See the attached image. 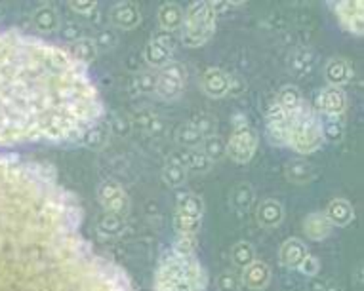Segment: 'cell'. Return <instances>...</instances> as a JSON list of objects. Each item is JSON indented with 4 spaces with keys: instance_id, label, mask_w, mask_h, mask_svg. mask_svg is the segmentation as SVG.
<instances>
[{
    "instance_id": "cell-1",
    "label": "cell",
    "mask_w": 364,
    "mask_h": 291,
    "mask_svg": "<svg viewBox=\"0 0 364 291\" xmlns=\"http://www.w3.org/2000/svg\"><path fill=\"white\" fill-rule=\"evenodd\" d=\"M81 225V204L54 171L0 154V291H134Z\"/></svg>"
},
{
    "instance_id": "cell-2",
    "label": "cell",
    "mask_w": 364,
    "mask_h": 291,
    "mask_svg": "<svg viewBox=\"0 0 364 291\" xmlns=\"http://www.w3.org/2000/svg\"><path fill=\"white\" fill-rule=\"evenodd\" d=\"M101 116L88 67L42 39L0 31V147L79 139Z\"/></svg>"
},
{
    "instance_id": "cell-3",
    "label": "cell",
    "mask_w": 364,
    "mask_h": 291,
    "mask_svg": "<svg viewBox=\"0 0 364 291\" xmlns=\"http://www.w3.org/2000/svg\"><path fill=\"white\" fill-rule=\"evenodd\" d=\"M324 143L323 120L309 105H303L288 113V136L286 147L298 154H311L318 151Z\"/></svg>"
},
{
    "instance_id": "cell-4",
    "label": "cell",
    "mask_w": 364,
    "mask_h": 291,
    "mask_svg": "<svg viewBox=\"0 0 364 291\" xmlns=\"http://www.w3.org/2000/svg\"><path fill=\"white\" fill-rule=\"evenodd\" d=\"M218 12L212 2H193L185 10V19L181 27V41L189 48L203 46L216 32Z\"/></svg>"
},
{
    "instance_id": "cell-5",
    "label": "cell",
    "mask_w": 364,
    "mask_h": 291,
    "mask_svg": "<svg viewBox=\"0 0 364 291\" xmlns=\"http://www.w3.org/2000/svg\"><path fill=\"white\" fill-rule=\"evenodd\" d=\"M194 261V257L181 259L174 253H166L154 274V291H178L179 285L187 280Z\"/></svg>"
},
{
    "instance_id": "cell-6",
    "label": "cell",
    "mask_w": 364,
    "mask_h": 291,
    "mask_svg": "<svg viewBox=\"0 0 364 291\" xmlns=\"http://www.w3.org/2000/svg\"><path fill=\"white\" fill-rule=\"evenodd\" d=\"M258 149V133L250 124L243 120V116L235 118V129L225 143V154L236 164H246Z\"/></svg>"
},
{
    "instance_id": "cell-7",
    "label": "cell",
    "mask_w": 364,
    "mask_h": 291,
    "mask_svg": "<svg viewBox=\"0 0 364 291\" xmlns=\"http://www.w3.org/2000/svg\"><path fill=\"white\" fill-rule=\"evenodd\" d=\"M203 198L193 193L181 194L178 198L176 213H174V226L178 235H196V230L203 225Z\"/></svg>"
},
{
    "instance_id": "cell-8",
    "label": "cell",
    "mask_w": 364,
    "mask_h": 291,
    "mask_svg": "<svg viewBox=\"0 0 364 291\" xmlns=\"http://www.w3.org/2000/svg\"><path fill=\"white\" fill-rule=\"evenodd\" d=\"M187 82V71L185 67L178 61H170L166 63L162 69H159L156 73V89L154 94L166 101L178 99L183 89H185Z\"/></svg>"
},
{
    "instance_id": "cell-9",
    "label": "cell",
    "mask_w": 364,
    "mask_h": 291,
    "mask_svg": "<svg viewBox=\"0 0 364 291\" xmlns=\"http://www.w3.org/2000/svg\"><path fill=\"white\" fill-rule=\"evenodd\" d=\"M176 46H178V36L174 32H156L153 39L147 42L145 50H143V57H145V61L151 67L162 69L164 65L172 61V54H174Z\"/></svg>"
},
{
    "instance_id": "cell-10",
    "label": "cell",
    "mask_w": 364,
    "mask_h": 291,
    "mask_svg": "<svg viewBox=\"0 0 364 291\" xmlns=\"http://www.w3.org/2000/svg\"><path fill=\"white\" fill-rule=\"evenodd\" d=\"M97 198L103 206V210L107 213H114L119 217H124L130 210V200L126 191L122 188L117 181L113 179H107L103 181L99 188H97Z\"/></svg>"
},
{
    "instance_id": "cell-11",
    "label": "cell",
    "mask_w": 364,
    "mask_h": 291,
    "mask_svg": "<svg viewBox=\"0 0 364 291\" xmlns=\"http://www.w3.org/2000/svg\"><path fill=\"white\" fill-rule=\"evenodd\" d=\"M334 14L338 17L340 25L345 31L353 32L356 36H361L364 31L363 23V2H330Z\"/></svg>"
},
{
    "instance_id": "cell-12",
    "label": "cell",
    "mask_w": 364,
    "mask_h": 291,
    "mask_svg": "<svg viewBox=\"0 0 364 291\" xmlns=\"http://www.w3.org/2000/svg\"><path fill=\"white\" fill-rule=\"evenodd\" d=\"M316 107L326 118H340L343 111L347 109V96L341 88L328 86L318 91L316 96Z\"/></svg>"
},
{
    "instance_id": "cell-13",
    "label": "cell",
    "mask_w": 364,
    "mask_h": 291,
    "mask_svg": "<svg viewBox=\"0 0 364 291\" xmlns=\"http://www.w3.org/2000/svg\"><path fill=\"white\" fill-rule=\"evenodd\" d=\"M168 162H176V164H181L183 168L189 171H194V173H204L212 168V160L203 153V151H196V149H179L176 153L170 154Z\"/></svg>"
},
{
    "instance_id": "cell-14",
    "label": "cell",
    "mask_w": 364,
    "mask_h": 291,
    "mask_svg": "<svg viewBox=\"0 0 364 291\" xmlns=\"http://www.w3.org/2000/svg\"><path fill=\"white\" fill-rule=\"evenodd\" d=\"M288 136V113L273 103L267 111V138L276 147H286Z\"/></svg>"
},
{
    "instance_id": "cell-15",
    "label": "cell",
    "mask_w": 364,
    "mask_h": 291,
    "mask_svg": "<svg viewBox=\"0 0 364 291\" xmlns=\"http://www.w3.org/2000/svg\"><path fill=\"white\" fill-rule=\"evenodd\" d=\"M201 84H203L206 96L214 97V99L225 97L229 94V73H225L223 69H216V67L206 69Z\"/></svg>"
},
{
    "instance_id": "cell-16",
    "label": "cell",
    "mask_w": 364,
    "mask_h": 291,
    "mask_svg": "<svg viewBox=\"0 0 364 291\" xmlns=\"http://www.w3.org/2000/svg\"><path fill=\"white\" fill-rule=\"evenodd\" d=\"M324 78L328 82V86L341 88V86H345L353 78V67H351L347 59L334 57L324 67Z\"/></svg>"
},
{
    "instance_id": "cell-17",
    "label": "cell",
    "mask_w": 364,
    "mask_h": 291,
    "mask_svg": "<svg viewBox=\"0 0 364 291\" xmlns=\"http://www.w3.org/2000/svg\"><path fill=\"white\" fill-rule=\"evenodd\" d=\"M141 21L139 6L134 2H119L111 10V23L119 29H134Z\"/></svg>"
},
{
    "instance_id": "cell-18",
    "label": "cell",
    "mask_w": 364,
    "mask_h": 291,
    "mask_svg": "<svg viewBox=\"0 0 364 291\" xmlns=\"http://www.w3.org/2000/svg\"><path fill=\"white\" fill-rule=\"evenodd\" d=\"M332 223L326 219L324 213H309L303 221V235L313 242H323L332 235Z\"/></svg>"
},
{
    "instance_id": "cell-19",
    "label": "cell",
    "mask_w": 364,
    "mask_h": 291,
    "mask_svg": "<svg viewBox=\"0 0 364 291\" xmlns=\"http://www.w3.org/2000/svg\"><path fill=\"white\" fill-rule=\"evenodd\" d=\"M183 19H185V10L176 2H166L159 8V23L162 31H179L183 27Z\"/></svg>"
},
{
    "instance_id": "cell-20",
    "label": "cell",
    "mask_w": 364,
    "mask_h": 291,
    "mask_svg": "<svg viewBox=\"0 0 364 291\" xmlns=\"http://www.w3.org/2000/svg\"><path fill=\"white\" fill-rule=\"evenodd\" d=\"M243 282L250 290H263L271 282V268L261 261H254L252 265L244 268Z\"/></svg>"
},
{
    "instance_id": "cell-21",
    "label": "cell",
    "mask_w": 364,
    "mask_h": 291,
    "mask_svg": "<svg viewBox=\"0 0 364 291\" xmlns=\"http://www.w3.org/2000/svg\"><path fill=\"white\" fill-rule=\"evenodd\" d=\"M309 251L305 248V244L298 240V238H290L281 246V251H279V257H281V263H283L286 268H298L301 265V261L305 259Z\"/></svg>"
},
{
    "instance_id": "cell-22",
    "label": "cell",
    "mask_w": 364,
    "mask_h": 291,
    "mask_svg": "<svg viewBox=\"0 0 364 291\" xmlns=\"http://www.w3.org/2000/svg\"><path fill=\"white\" fill-rule=\"evenodd\" d=\"M324 215L332 223V226H347L351 225V221L355 219V211H353V206H351L347 200L336 198V200H332V202L328 204Z\"/></svg>"
},
{
    "instance_id": "cell-23",
    "label": "cell",
    "mask_w": 364,
    "mask_h": 291,
    "mask_svg": "<svg viewBox=\"0 0 364 291\" xmlns=\"http://www.w3.org/2000/svg\"><path fill=\"white\" fill-rule=\"evenodd\" d=\"M284 219V208L276 200H263L258 208V221L261 226H279Z\"/></svg>"
},
{
    "instance_id": "cell-24",
    "label": "cell",
    "mask_w": 364,
    "mask_h": 291,
    "mask_svg": "<svg viewBox=\"0 0 364 291\" xmlns=\"http://www.w3.org/2000/svg\"><path fill=\"white\" fill-rule=\"evenodd\" d=\"M65 50H67L69 56L73 57V59H77V61L84 65V67H88L90 61H94L97 56V46L92 39H79V41L71 42Z\"/></svg>"
},
{
    "instance_id": "cell-25",
    "label": "cell",
    "mask_w": 364,
    "mask_h": 291,
    "mask_svg": "<svg viewBox=\"0 0 364 291\" xmlns=\"http://www.w3.org/2000/svg\"><path fill=\"white\" fill-rule=\"evenodd\" d=\"M305 101H303V96H301L300 88H296V86H283V88L279 89V94L275 97V105L279 109H283L286 113H294V111H298L301 105H303Z\"/></svg>"
},
{
    "instance_id": "cell-26",
    "label": "cell",
    "mask_w": 364,
    "mask_h": 291,
    "mask_svg": "<svg viewBox=\"0 0 364 291\" xmlns=\"http://www.w3.org/2000/svg\"><path fill=\"white\" fill-rule=\"evenodd\" d=\"M315 63H316V57L315 54H313V50L298 48L294 50V54L290 56L288 67L294 71V74L303 76V74H309L313 69H315Z\"/></svg>"
},
{
    "instance_id": "cell-27",
    "label": "cell",
    "mask_w": 364,
    "mask_h": 291,
    "mask_svg": "<svg viewBox=\"0 0 364 291\" xmlns=\"http://www.w3.org/2000/svg\"><path fill=\"white\" fill-rule=\"evenodd\" d=\"M315 175H316L315 166L305 160H292L290 164L286 166V179H288L290 183L303 185V183L313 181Z\"/></svg>"
},
{
    "instance_id": "cell-28",
    "label": "cell",
    "mask_w": 364,
    "mask_h": 291,
    "mask_svg": "<svg viewBox=\"0 0 364 291\" xmlns=\"http://www.w3.org/2000/svg\"><path fill=\"white\" fill-rule=\"evenodd\" d=\"M32 21L37 25V29L42 32H54L59 27V16L54 6H42L37 10Z\"/></svg>"
},
{
    "instance_id": "cell-29",
    "label": "cell",
    "mask_w": 364,
    "mask_h": 291,
    "mask_svg": "<svg viewBox=\"0 0 364 291\" xmlns=\"http://www.w3.org/2000/svg\"><path fill=\"white\" fill-rule=\"evenodd\" d=\"M176 141H178V145L183 147V149H196V147L203 145L204 138L203 133L194 128L193 122H187V124H183V126L178 129Z\"/></svg>"
},
{
    "instance_id": "cell-30",
    "label": "cell",
    "mask_w": 364,
    "mask_h": 291,
    "mask_svg": "<svg viewBox=\"0 0 364 291\" xmlns=\"http://www.w3.org/2000/svg\"><path fill=\"white\" fill-rule=\"evenodd\" d=\"M231 261L239 268H246L256 261V250L248 242H236L231 250Z\"/></svg>"
},
{
    "instance_id": "cell-31",
    "label": "cell",
    "mask_w": 364,
    "mask_h": 291,
    "mask_svg": "<svg viewBox=\"0 0 364 291\" xmlns=\"http://www.w3.org/2000/svg\"><path fill=\"white\" fill-rule=\"evenodd\" d=\"M254 204V188L248 183H241L235 186V191L231 193V206L236 211L250 210V206Z\"/></svg>"
},
{
    "instance_id": "cell-32",
    "label": "cell",
    "mask_w": 364,
    "mask_h": 291,
    "mask_svg": "<svg viewBox=\"0 0 364 291\" xmlns=\"http://www.w3.org/2000/svg\"><path fill=\"white\" fill-rule=\"evenodd\" d=\"M194 250H196V236L194 235H178V238L172 244L170 253L176 257H194Z\"/></svg>"
},
{
    "instance_id": "cell-33",
    "label": "cell",
    "mask_w": 364,
    "mask_h": 291,
    "mask_svg": "<svg viewBox=\"0 0 364 291\" xmlns=\"http://www.w3.org/2000/svg\"><path fill=\"white\" fill-rule=\"evenodd\" d=\"M162 179H164L166 185L170 186L183 185L187 179V170L181 166V164L166 162V166H164V170H162Z\"/></svg>"
},
{
    "instance_id": "cell-34",
    "label": "cell",
    "mask_w": 364,
    "mask_h": 291,
    "mask_svg": "<svg viewBox=\"0 0 364 291\" xmlns=\"http://www.w3.org/2000/svg\"><path fill=\"white\" fill-rule=\"evenodd\" d=\"M97 226H99V230L107 236H117L121 235L122 230H124V217H119V215H114V213H103L99 221H97Z\"/></svg>"
},
{
    "instance_id": "cell-35",
    "label": "cell",
    "mask_w": 364,
    "mask_h": 291,
    "mask_svg": "<svg viewBox=\"0 0 364 291\" xmlns=\"http://www.w3.org/2000/svg\"><path fill=\"white\" fill-rule=\"evenodd\" d=\"M203 153L210 158L212 162L219 160L225 154V141L219 136H212L203 141Z\"/></svg>"
},
{
    "instance_id": "cell-36",
    "label": "cell",
    "mask_w": 364,
    "mask_h": 291,
    "mask_svg": "<svg viewBox=\"0 0 364 291\" xmlns=\"http://www.w3.org/2000/svg\"><path fill=\"white\" fill-rule=\"evenodd\" d=\"M105 138H107V128L101 124V122H97V124H94V126L82 136V141H84V145L96 149V147H101L105 143Z\"/></svg>"
},
{
    "instance_id": "cell-37",
    "label": "cell",
    "mask_w": 364,
    "mask_h": 291,
    "mask_svg": "<svg viewBox=\"0 0 364 291\" xmlns=\"http://www.w3.org/2000/svg\"><path fill=\"white\" fill-rule=\"evenodd\" d=\"M323 136L328 141H340L343 138V122L340 118H328L326 122H323Z\"/></svg>"
},
{
    "instance_id": "cell-38",
    "label": "cell",
    "mask_w": 364,
    "mask_h": 291,
    "mask_svg": "<svg viewBox=\"0 0 364 291\" xmlns=\"http://www.w3.org/2000/svg\"><path fill=\"white\" fill-rule=\"evenodd\" d=\"M136 86L141 94H154L156 89V73L153 71H141L136 76Z\"/></svg>"
},
{
    "instance_id": "cell-39",
    "label": "cell",
    "mask_w": 364,
    "mask_h": 291,
    "mask_svg": "<svg viewBox=\"0 0 364 291\" xmlns=\"http://www.w3.org/2000/svg\"><path fill=\"white\" fill-rule=\"evenodd\" d=\"M193 122V126L201 133H203V138H212V136H216V128H218V124H216V120L212 118V116H196Z\"/></svg>"
},
{
    "instance_id": "cell-40",
    "label": "cell",
    "mask_w": 364,
    "mask_h": 291,
    "mask_svg": "<svg viewBox=\"0 0 364 291\" xmlns=\"http://www.w3.org/2000/svg\"><path fill=\"white\" fill-rule=\"evenodd\" d=\"M69 8L73 10L74 14H79V16L90 17L96 14L97 2H94V0H73V2H69Z\"/></svg>"
},
{
    "instance_id": "cell-41",
    "label": "cell",
    "mask_w": 364,
    "mask_h": 291,
    "mask_svg": "<svg viewBox=\"0 0 364 291\" xmlns=\"http://www.w3.org/2000/svg\"><path fill=\"white\" fill-rule=\"evenodd\" d=\"M298 270H301V274L309 276V278H315V276L318 274V270H321V261H318L315 255L307 253L305 259L301 261V265L298 267Z\"/></svg>"
},
{
    "instance_id": "cell-42",
    "label": "cell",
    "mask_w": 364,
    "mask_h": 291,
    "mask_svg": "<svg viewBox=\"0 0 364 291\" xmlns=\"http://www.w3.org/2000/svg\"><path fill=\"white\" fill-rule=\"evenodd\" d=\"M216 283H218L219 291H239V278L233 272H229V270L221 272Z\"/></svg>"
},
{
    "instance_id": "cell-43",
    "label": "cell",
    "mask_w": 364,
    "mask_h": 291,
    "mask_svg": "<svg viewBox=\"0 0 364 291\" xmlns=\"http://www.w3.org/2000/svg\"><path fill=\"white\" fill-rule=\"evenodd\" d=\"M246 89V80L241 74H229V94L231 96H241Z\"/></svg>"
},
{
    "instance_id": "cell-44",
    "label": "cell",
    "mask_w": 364,
    "mask_h": 291,
    "mask_svg": "<svg viewBox=\"0 0 364 291\" xmlns=\"http://www.w3.org/2000/svg\"><path fill=\"white\" fill-rule=\"evenodd\" d=\"M94 42H96L97 48H111V46H114L117 39H114L113 32L107 29V31L99 32L96 39H94Z\"/></svg>"
},
{
    "instance_id": "cell-45",
    "label": "cell",
    "mask_w": 364,
    "mask_h": 291,
    "mask_svg": "<svg viewBox=\"0 0 364 291\" xmlns=\"http://www.w3.org/2000/svg\"><path fill=\"white\" fill-rule=\"evenodd\" d=\"M63 36L69 41V44L74 41H79V27H77V25H67L63 29Z\"/></svg>"
},
{
    "instance_id": "cell-46",
    "label": "cell",
    "mask_w": 364,
    "mask_h": 291,
    "mask_svg": "<svg viewBox=\"0 0 364 291\" xmlns=\"http://www.w3.org/2000/svg\"><path fill=\"white\" fill-rule=\"evenodd\" d=\"M309 291H326V283L315 280V282L309 285Z\"/></svg>"
},
{
    "instance_id": "cell-47",
    "label": "cell",
    "mask_w": 364,
    "mask_h": 291,
    "mask_svg": "<svg viewBox=\"0 0 364 291\" xmlns=\"http://www.w3.org/2000/svg\"><path fill=\"white\" fill-rule=\"evenodd\" d=\"M326 291H341L338 285H326Z\"/></svg>"
}]
</instances>
